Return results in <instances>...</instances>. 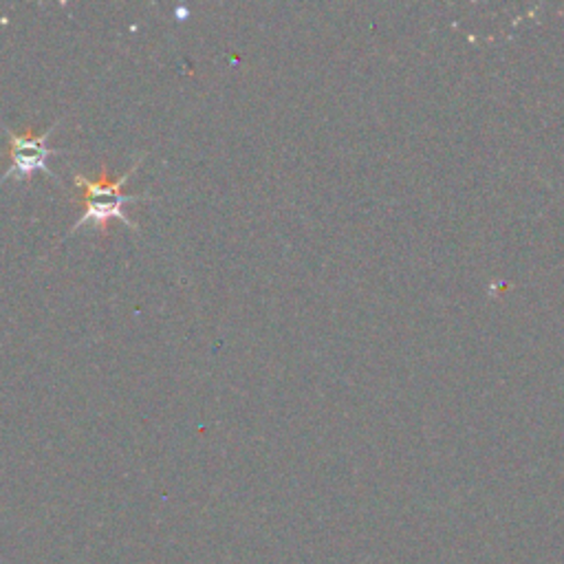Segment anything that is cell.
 Returning <instances> with one entry per match:
<instances>
[{
    "label": "cell",
    "mask_w": 564,
    "mask_h": 564,
    "mask_svg": "<svg viewBox=\"0 0 564 564\" xmlns=\"http://www.w3.org/2000/svg\"><path fill=\"white\" fill-rule=\"evenodd\" d=\"M143 156H139L132 167H128L121 176H112L108 165L101 163V170L99 174L95 176H86L82 172H75L73 174V183L75 187H79L82 192L79 194H73L70 200L75 203H82L84 205V214L73 223V227L68 229L66 236L75 234L79 227L93 223L99 234L106 238L108 236V223L112 218H119L126 227L139 231V225L123 212V205L126 203H137V200H152V196H137V194H126L123 192V185L126 181L134 174V170L141 165Z\"/></svg>",
    "instance_id": "obj_1"
},
{
    "label": "cell",
    "mask_w": 564,
    "mask_h": 564,
    "mask_svg": "<svg viewBox=\"0 0 564 564\" xmlns=\"http://www.w3.org/2000/svg\"><path fill=\"white\" fill-rule=\"evenodd\" d=\"M57 123H59V119L48 130H44L40 134H35L31 128H26L24 132H13L4 123H0V128L4 130V134L9 139L7 150H0V156L2 154L9 156V167L0 176V183H4L7 178H18V181H26L29 183L33 178V174L44 172L51 181H55L59 187H64V183L48 167V156L66 154V150L48 145V137L53 134Z\"/></svg>",
    "instance_id": "obj_2"
}]
</instances>
